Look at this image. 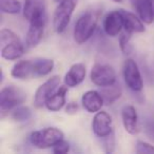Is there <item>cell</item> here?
Here are the masks:
<instances>
[{"label": "cell", "instance_id": "6da1fadb", "mask_svg": "<svg viewBox=\"0 0 154 154\" xmlns=\"http://www.w3.org/2000/svg\"><path fill=\"white\" fill-rule=\"evenodd\" d=\"M98 18V12L88 11L77 19L74 31H73V37H74L75 42L78 45H82L93 36L97 28Z\"/></svg>", "mask_w": 154, "mask_h": 154}, {"label": "cell", "instance_id": "7a4b0ae2", "mask_svg": "<svg viewBox=\"0 0 154 154\" xmlns=\"http://www.w3.org/2000/svg\"><path fill=\"white\" fill-rule=\"evenodd\" d=\"M64 134L60 129L56 127H48L31 133L30 141L34 147L38 149H47L53 148L56 143L62 140Z\"/></svg>", "mask_w": 154, "mask_h": 154}, {"label": "cell", "instance_id": "3957f363", "mask_svg": "<svg viewBox=\"0 0 154 154\" xmlns=\"http://www.w3.org/2000/svg\"><path fill=\"white\" fill-rule=\"evenodd\" d=\"M26 99V94L14 85L2 88L0 92V111L1 116H5L8 112L17 108L21 103H23Z\"/></svg>", "mask_w": 154, "mask_h": 154}, {"label": "cell", "instance_id": "277c9868", "mask_svg": "<svg viewBox=\"0 0 154 154\" xmlns=\"http://www.w3.org/2000/svg\"><path fill=\"white\" fill-rule=\"evenodd\" d=\"M77 3L78 0H62L58 3L53 14V28L56 33L61 34L66 31Z\"/></svg>", "mask_w": 154, "mask_h": 154}, {"label": "cell", "instance_id": "5b68a950", "mask_svg": "<svg viewBox=\"0 0 154 154\" xmlns=\"http://www.w3.org/2000/svg\"><path fill=\"white\" fill-rule=\"evenodd\" d=\"M90 79L99 88L116 84L117 75L113 66L105 63H95L90 72Z\"/></svg>", "mask_w": 154, "mask_h": 154}, {"label": "cell", "instance_id": "8992f818", "mask_svg": "<svg viewBox=\"0 0 154 154\" xmlns=\"http://www.w3.org/2000/svg\"><path fill=\"white\" fill-rule=\"evenodd\" d=\"M122 76L125 84L133 92H140L143 88V82L140 71L135 60L128 58L122 64Z\"/></svg>", "mask_w": 154, "mask_h": 154}, {"label": "cell", "instance_id": "52a82bcc", "mask_svg": "<svg viewBox=\"0 0 154 154\" xmlns=\"http://www.w3.org/2000/svg\"><path fill=\"white\" fill-rule=\"evenodd\" d=\"M30 28L26 34V47L35 48L41 41L47 24V13H39L34 15L30 20Z\"/></svg>", "mask_w": 154, "mask_h": 154}, {"label": "cell", "instance_id": "ba28073f", "mask_svg": "<svg viewBox=\"0 0 154 154\" xmlns=\"http://www.w3.org/2000/svg\"><path fill=\"white\" fill-rule=\"evenodd\" d=\"M60 87V77L55 75L45 80L41 86L36 90L34 95V107L36 109H40L43 106H45L48 99L51 97V95Z\"/></svg>", "mask_w": 154, "mask_h": 154}, {"label": "cell", "instance_id": "9c48e42d", "mask_svg": "<svg viewBox=\"0 0 154 154\" xmlns=\"http://www.w3.org/2000/svg\"><path fill=\"white\" fill-rule=\"evenodd\" d=\"M92 130L98 137H105L113 132L112 117L108 112L98 111L95 113L92 120Z\"/></svg>", "mask_w": 154, "mask_h": 154}, {"label": "cell", "instance_id": "30bf717a", "mask_svg": "<svg viewBox=\"0 0 154 154\" xmlns=\"http://www.w3.org/2000/svg\"><path fill=\"white\" fill-rule=\"evenodd\" d=\"M103 28L105 33L110 37H115L120 34L124 29V17L120 10L112 11L105 17L103 22Z\"/></svg>", "mask_w": 154, "mask_h": 154}, {"label": "cell", "instance_id": "8fae6325", "mask_svg": "<svg viewBox=\"0 0 154 154\" xmlns=\"http://www.w3.org/2000/svg\"><path fill=\"white\" fill-rule=\"evenodd\" d=\"M122 120L126 132L131 135H136L139 132L138 115L136 109L132 105L124 106L122 110Z\"/></svg>", "mask_w": 154, "mask_h": 154}, {"label": "cell", "instance_id": "7c38bea8", "mask_svg": "<svg viewBox=\"0 0 154 154\" xmlns=\"http://www.w3.org/2000/svg\"><path fill=\"white\" fill-rule=\"evenodd\" d=\"M137 15L146 24L154 21V0H129Z\"/></svg>", "mask_w": 154, "mask_h": 154}, {"label": "cell", "instance_id": "4fadbf2b", "mask_svg": "<svg viewBox=\"0 0 154 154\" xmlns=\"http://www.w3.org/2000/svg\"><path fill=\"white\" fill-rule=\"evenodd\" d=\"M11 75L12 77L20 80L35 78L34 59L20 60L16 62L11 70Z\"/></svg>", "mask_w": 154, "mask_h": 154}, {"label": "cell", "instance_id": "5bb4252c", "mask_svg": "<svg viewBox=\"0 0 154 154\" xmlns=\"http://www.w3.org/2000/svg\"><path fill=\"white\" fill-rule=\"evenodd\" d=\"M87 70L84 63H75L70 68L66 75H64L63 82L69 88H74L80 85L86 78Z\"/></svg>", "mask_w": 154, "mask_h": 154}, {"label": "cell", "instance_id": "9a60e30c", "mask_svg": "<svg viewBox=\"0 0 154 154\" xmlns=\"http://www.w3.org/2000/svg\"><path fill=\"white\" fill-rule=\"evenodd\" d=\"M82 107L89 113H96L101 110V107L105 105V101L99 91L90 90L82 94Z\"/></svg>", "mask_w": 154, "mask_h": 154}, {"label": "cell", "instance_id": "2e32d148", "mask_svg": "<svg viewBox=\"0 0 154 154\" xmlns=\"http://www.w3.org/2000/svg\"><path fill=\"white\" fill-rule=\"evenodd\" d=\"M124 17V29L126 32L130 33V34H134V33H143L145 32V22L139 18L138 15L131 13V12L125 11V10H120Z\"/></svg>", "mask_w": 154, "mask_h": 154}, {"label": "cell", "instance_id": "e0dca14e", "mask_svg": "<svg viewBox=\"0 0 154 154\" xmlns=\"http://www.w3.org/2000/svg\"><path fill=\"white\" fill-rule=\"evenodd\" d=\"M68 88L66 85L60 86L53 94L51 95L45 103V108L51 112H57L63 108L66 105V95L68 93Z\"/></svg>", "mask_w": 154, "mask_h": 154}, {"label": "cell", "instance_id": "ac0fdd59", "mask_svg": "<svg viewBox=\"0 0 154 154\" xmlns=\"http://www.w3.org/2000/svg\"><path fill=\"white\" fill-rule=\"evenodd\" d=\"M23 54L24 45L20 39L1 45V56L7 60H17Z\"/></svg>", "mask_w": 154, "mask_h": 154}, {"label": "cell", "instance_id": "d6986e66", "mask_svg": "<svg viewBox=\"0 0 154 154\" xmlns=\"http://www.w3.org/2000/svg\"><path fill=\"white\" fill-rule=\"evenodd\" d=\"M45 12V0H24L23 16L26 20H30L34 15Z\"/></svg>", "mask_w": 154, "mask_h": 154}, {"label": "cell", "instance_id": "ffe728a7", "mask_svg": "<svg viewBox=\"0 0 154 154\" xmlns=\"http://www.w3.org/2000/svg\"><path fill=\"white\" fill-rule=\"evenodd\" d=\"M99 92H100L101 96H103L105 105L108 106L115 103L117 99H119L122 97V88L117 84L111 85V86H108V87H103V88H101V90Z\"/></svg>", "mask_w": 154, "mask_h": 154}, {"label": "cell", "instance_id": "44dd1931", "mask_svg": "<svg viewBox=\"0 0 154 154\" xmlns=\"http://www.w3.org/2000/svg\"><path fill=\"white\" fill-rule=\"evenodd\" d=\"M35 78L49 75L54 69V61L50 58H35Z\"/></svg>", "mask_w": 154, "mask_h": 154}, {"label": "cell", "instance_id": "7402d4cb", "mask_svg": "<svg viewBox=\"0 0 154 154\" xmlns=\"http://www.w3.org/2000/svg\"><path fill=\"white\" fill-rule=\"evenodd\" d=\"M0 11L5 14H18L21 5L18 0H0Z\"/></svg>", "mask_w": 154, "mask_h": 154}, {"label": "cell", "instance_id": "603a6c76", "mask_svg": "<svg viewBox=\"0 0 154 154\" xmlns=\"http://www.w3.org/2000/svg\"><path fill=\"white\" fill-rule=\"evenodd\" d=\"M32 116V111L29 107L18 106L12 112V118L16 122H26Z\"/></svg>", "mask_w": 154, "mask_h": 154}, {"label": "cell", "instance_id": "cb8c5ba5", "mask_svg": "<svg viewBox=\"0 0 154 154\" xmlns=\"http://www.w3.org/2000/svg\"><path fill=\"white\" fill-rule=\"evenodd\" d=\"M131 36H132V34L126 32V31H125L124 33H122L119 36V48H120V51H122L125 55H128V54H130L131 51H132V47H131V45H130Z\"/></svg>", "mask_w": 154, "mask_h": 154}, {"label": "cell", "instance_id": "d4e9b609", "mask_svg": "<svg viewBox=\"0 0 154 154\" xmlns=\"http://www.w3.org/2000/svg\"><path fill=\"white\" fill-rule=\"evenodd\" d=\"M19 39L20 38L18 37V35L15 34L12 30L2 29V30L0 31V43H1V45H7V43L12 42V41L19 40Z\"/></svg>", "mask_w": 154, "mask_h": 154}, {"label": "cell", "instance_id": "484cf974", "mask_svg": "<svg viewBox=\"0 0 154 154\" xmlns=\"http://www.w3.org/2000/svg\"><path fill=\"white\" fill-rule=\"evenodd\" d=\"M137 154H153L154 153V146L146 143V141L138 140L136 143V150Z\"/></svg>", "mask_w": 154, "mask_h": 154}, {"label": "cell", "instance_id": "4316f807", "mask_svg": "<svg viewBox=\"0 0 154 154\" xmlns=\"http://www.w3.org/2000/svg\"><path fill=\"white\" fill-rule=\"evenodd\" d=\"M103 147H105V151L107 153H111L114 151V148H115V137H114V133L112 132L108 136L103 137Z\"/></svg>", "mask_w": 154, "mask_h": 154}, {"label": "cell", "instance_id": "83f0119b", "mask_svg": "<svg viewBox=\"0 0 154 154\" xmlns=\"http://www.w3.org/2000/svg\"><path fill=\"white\" fill-rule=\"evenodd\" d=\"M53 152L57 154H63V153H68L70 151V143L68 141H66L64 139L60 140L59 143H57L53 148Z\"/></svg>", "mask_w": 154, "mask_h": 154}, {"label": "cell", "instance_id": "f1b7e54d", "mask_svg": "<svg viewBox=\"0 0 154 154\" xmlns=\"http://www.w3.org/2000/svg\"><path fill=\"white\" fill-rule=\"evenodd\" d=\"M78 112V103L75 101H70L66 107V114H76Z\"/></svg>", "mask_w": 154, "mask_h": 154}, {"label": "cell", "instance_id": "f546056e", "mask_svg": "<svg viewBox=\"0 0 154 154\" xmlns=\"http://www.w3.org/2000/svg\"><path fill=\"white\" fill-rule=\"evenodd\" d=\"M114 2H117V3H120V2H122V0H113Z\"/></svg>", "mask_w": 154, "mask_h": 154}, {"label": "cell", "instance_id": "4dcf8cb0", "mask_svg": "<svg viewBox=\"0 0 154 154\" xmlns=\"http://www.w3.org/2000/svg\"><path fill=\"white\" fill-rule=\"evenodd\" d=\"M54 1H55V2H57V3H59L60 1H62V0H54Z\"/></svg>", "mask_w": 154, "mask_h": 154}]
</instances>
